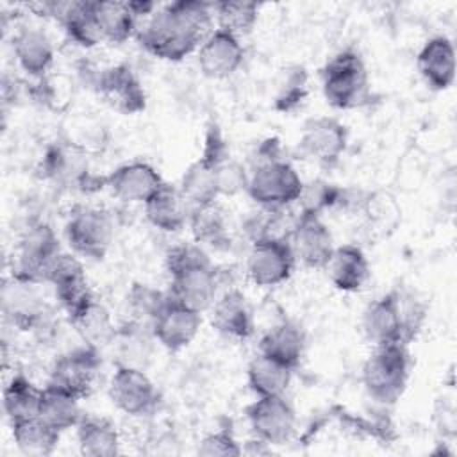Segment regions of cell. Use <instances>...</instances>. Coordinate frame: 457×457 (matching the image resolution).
Segmentation results:
<instances>
[{"mask_svg": "<svg viewBox=\"0 0 457 457\" xmlns=\"http://www.w3.org/2000/svg\"><path fill=\"white\" fill-rule=\"evenodd\" d=\"M212 18V4L177 0L157 9L136 37L154 57L177 62L198 50Z\"/></svg>", "mask_w": 457, "mask_h": 457, "instance_id": "cell-1", "label": "cell"}, {"mask_svg": "<svg viewBox=\"0 0 457 457\" xmlns=\"http://www.w3.org/2000/svg\"><path fill=\"white\" fill-rule=\"evenodd\" d=\"M166 270L171 300L196 312L211 309L218 293V271L200 245L180 243L170 248Z\"/></svg>", "mask_w": 457, "mask_h": 457, "instance_id": "cell-2", "label": "cell"}, {"mask_svg": "<svg viewBox=\"0 0 457 457\" xmlns=\"http://www.w3.org/2000/svg\"><path fill=\"white\" fill-rule=\"evenodd\" d=\"M303 189V180L296 168L280 157L277 139L264 141L259 150L252 170L248 171L246 193L262 209L280 211L298 202Z\"/></svg>", "mask_w": 457, "mask_h": 457, "instance_id": "cell-3", "label": "cell"}, {"mask_svg": "<svg viewBox=\"0 0 457 457\" xmlns=\"http://www.w3.org/2000/svg\"><path fill=\"white\" fill-rule=\"evenodd\" d=\"M411 375L407 345H377L362 366V386L378 403L391 405L403 395Z\"/></svg>", "mask_w": 457, "mask_h": 457, "instance_id": "cell-4", "label": "cell"}, {"mask_svg": "<svg viewBox=\"0 0 457 457\" xmlns=\"http://www.w3.org/2000/svg\"><path fill=\"white\" fill-rule=\"evenodd\" d=\"M321 89L327 104L346 111L359 107L368 96V70L359 52L341 50L321 68Z\"/></svg>", "mask_w": 457, "mask_h": 457, "instance_id": "cell-5", "label": "cell"}, {"mask_svg": "<svg viewBox=\"0 0 457 457\" xmlns=\"http://www.w3.org/2000/svg\"><path fill=\"white\" fill-rule=\"evenodd\" d=\"M228 155L230 154L220 127L211 123L204 137L200 157L186 168L179 184V189L189 205H205L218 200V166Z\"/></svg>", "mask_w": 457, "mask_h": 457, "instance_id": "cell-6", "label": "cell"}, {"mask_svg": "<svg viewBox=\"0 0 457 457\" xmlns=\"http://www.w3.org/2000/svg\"><path fill=\"white\" fill-rule=\"evenodd\" d=\"M418 311L405 307L398 291H389L373 300L362 312L364 336L377 346L387 343H403L414 336L420 325L414 318Z\"/></svg>", "mask_w": 457, "mask_h": 457, "instance_id": "cell-7", "label": "cell"}, {"mask_svg": "<svg viewBox=\"0 0 457 457\" xmlns=\"http://www.w3.org/2000/svg\"><path fill=\"white\" fill-rule=\"evenodd\" d=\"M64 236L77 255L100 261L114 239L112 216L100 207H77L64 225Z\"/></svg>", "mask_w": 457, "mask_h": 457, "instance_id": "cell-8", "label": "cell"}, {"mask_svg": "<svg viewBox=\"0 0 457 457\" xmlns=\"http://www.w3.org/2000/svg\"><path fill=\"white\" fill-rule=\"evenodd\" d=\"M295 264L296 257L286 236L262 237L252 241L246 259V273L255 286L275 287L293 275Z\"/></svg>", "mask_w": 457, "mask_h": 457, "instance_id": "cell-9", "label": "cell"}, {"mask_svg": "<svg viewBox=\"0 0 457 457\" xmlns=\"http://www.w3.org/2000/svg\"><path fill=\"white\" fill-rule=\"evenodd\" d=\"M59 237L48 223H34L30 225L18 245V261L12 270V275L30 280V282H45L46 273L52 262L61 253Z\"/></svg>", "mask_w": 457, "mask_h": 457, "instance_id": "cell-10", "label": "cell"}, {"mask_svg": "<svg viewBox=\"0 0 457 457\" xmlns=\"http://www.w3.org/2000/svg\"><path fill=\"white\" fill-rule=\"evenodd\" d=\"M111 402L129 416H148L157 409L159 391L134 364H118L109 382Z\"/></svg>", "mask_w": 457, "mask_h": 457, "instance_id": "cell-11", "label": "cell"}, {"mask_svg": "<svg viewBox=\"0 0 457 457\" xmlns=\"http://www.w3.org/2000/svg\"><path fill=\"white\" fill-rule=\"evenodd\" d=\"M245 412L253 436L270 446L287 443L295 432L296 412L284 395L257 396Z\"/></svg>", "mask_w": 457, "mask_h": 457, "instance_id": "cell-12", "label": "cell"}, {"mask_svg": "<svg viewBox=\"0 0 457 457\" xmlns=\"http://www.w3.org/2000/svg\"><path fill=\"white\" fill-rule=\"evenodd\" d=\"M287 239L296 261L312 270H325L336 250L332 232L321 216L303 211L296 216Z\"/></svg>", "mask_w": 457, "mask_h": 457, "instance_id": "cell-13", "label": "cell"}, {"mask_svg": "<svg viewBox=\"0 0 457 457\" xmlns=\"http://www.w3.org/2000/svg\"><path fill=\"white\" fill-rule=\"evenodd\" d=\"M100 98L121 114H137L146 107L145 87L129 64H114L100 70L95 77Z\"/></svg>", "mask_w": 457, "mask_h": 457, "instance_id": "cell-14", "label": "cell"}, {"mask_svg": "<svg viewBox=\"0 0 457 457\" xmlns=\"http://www.w3.org/2000/svg\"><path fill=\"white\" fill-rule=\"evenodd\" d=\"M98 371V352L95 346L87 345L59 355L52 364L48 384L70 391L79 398H84L93 391Z\"/></svg>", "mask_w": 457, "mask_h": 457, "instance_id": "cell-15", "label": "cell"}, {"mask_svg": "<svg viewBox=\"0 0 457 457\" xmlns=\"http://www.w3.org/2000/svg\"><path fill=\"white\" fill-rule=\"evenodd\" d=\"M300 150L318 164H336L348 148V129L332 116H318L305 121L300 136Z\"/></svg>", "mask_w": 457, "mask_h": 457, "instance_id": "cell-16", "label": "cell"}, {"mask_svg": "<svg viewBox=\"0 0 457 457\" xmlns=\"http://www.w3.org/2000/svg\"><path fill=\"white\" fill-rule=\"evenodd\" d=\"M45 282H48L61 307L66 311L68 318L89 303L95 295L87 284L86 271L77 255L61 252L59 257L52 262Z\"/></svg>", "mask_w": 457, "mask_h": 457, "instance_id": "cell-17", "label": "cell"}, {"mask_svg": "<svg viewBox=\"0 0 457 457\" xmlns=\"http://www.w3.org/2000/svg\"><path fill=\"white\" fill-rule=\"evenodd\" d=\"M202 325V312H196L171 298L164 303L150 325L154 339L170 352H179L193 343Z\"/></svg>", "mask_w": 457, "mask_h": 457, "instance_id": "cell-18", "label": "cell"}, {"mask_svg": "<svg viewBox=\"0 0 457 457\" xmlns=\"http://www.w3.org/2000/svg\"><path fill=\"white\" fill-rule=\"evenodd\" d=\"M245 59V48L241 37L214 29L209 32L196 50V61L200 71L209 79H227L234 75Z\"/></svg>", "mask_w": 457, "mask_h": 457, "instance_id": "cell-19", "label": "cell"}, {"mask_svg": "<svg viewBox=\"0 0 457 457\" xmlns=\"http://www.w3.org/2000/svg\"><path fill=\"white\" fill-rule=\"evenodd\" d=\"M164 184L161 173L148 162L132 161L105 175V187L121 202L145 204Z\"/></svg>", "mask_w": 457, "mask_h": 457, "instance_id": "cell-20", "label": "cell"}, {"mask_svg": "<svg viewBox=\"0 0 457 457\" xmlns=\"http://www.w3.org/2000/svg\"><path fill=\"white\" fill-rule=\"evenodd\" d=\"M2 309L5 318L20 330L36 328L45 316V302L36 289V282L16 275L4 284Z\"/></svg>", "mask_w": 457, "mask_h": 457, "instance_id": "cell-21", "label": "cell"}, {"mask_svg": "<svg viewBox=\"0 0 457 457\" xmlns=\"http://www.w3.org/2000/svg\"><path fill=\"white\" fill-rule=\"evenodd\" d=\"M43 171L50 180L70 187L73 186L87 189L93 180L84 150L70 141L54 143L46 148L43 157Z\"/></svg>", "mask_w": 457, "mask_h": 457, "instance_id": "cell-22", "label": "cell"}, {"mask_svg": "<svg viewBox=\"0 0 457 457\" xmlns=\"http://www.w3.org/2000/svg\"><path fill=\"white\" fill-rule=\"evenodd\" d=\"M418 71L434 91H445L455 79V48L450 37L434 36L423 43L416 57Z\"/></svg>", "mask_w": 457, "mask_h": 457, "instance_id": "cell-23", "label": "cell"}, {"mask_svg": "<svg viewBox=\"0 0 457 457\" xmlns=\"http://www.w3.org/2000/svg\"><path fill=\"white\" fill-rule=\"evenodd\" d=\"M212 327L230 339H248L253 334V318L245 295L237 289H227L211 305Z\"/></svg>", "mask_w": 457, "mask_h": 457, "instance_id": "cell-24", "label": "cell"}, {"mask_svg": "<svg viewBox=\"0 0 457 457\" xmlns=\"http://www.w3.org/2000/svg\"><path fill=\"white\" fill-rule=\"evenodd\" d=\"M12 54L18 66L34 79H43L54 64V45L36 27H21L12 36Z\"/></svg>", "mask_w": 457, "mask_h": 457, "instance_id": "cell-25", "label": "cell"}, {"mask_svg": "<svg viewBox=\"0 0 457 457\" xmlns=\"http://www.w3.org/2000/svg\"><path fill=\"white\" fill-rule=\"evenodd\" d=\"M145 216L150 225L162 232H179L187 225L191 205L182 196L180 189L171 184H162L145 204Z\"/></svg>", "mask_w": 457, "mask_h": 457, "instance_id": "cell-26", "label": "cell"}, {"mask_svg": "<svg viewBox=\"0 0 457 457\" xmlns=\"http://www.w3.org/2000/svg\"><path fill=\"white\" fill-rule=\"evenodd\" d=\"M325 270L334 287L345 293L359 291L370 277L368 257L357 245L336 246Z\"/></svg>", "mask_w": 457, "mask_h": 457, "instance_id": "cell-27", "label": "cell"}, {"mask_svg": "<svg viewBox=\"0 0 457 457\" xmlns=\"http://www.w3.org/2000/svg\"><path fill=\"white\" fill-rule=\"evenodd\" d=\"M93 14L96 25L100 29L102 39L112 45H121L129 37L137 34V20L134 7L130 2H116V0H95Z\"/></svg>", "mask_w": 457, "mask_h": 457, "instance_id": "cell-28", "label": "cell"}, {"mask_svg": "<svg viewBox=\"0 0 457 457\" xmlns=\"http://www.w3.org/2000/svg\"><path fill=\"white\" fill-rule=\"evenodd\" d=\"M187 227L196 245L211 246L216 250L228 248L230 245V230L225 211L218 205V202L205 205H191Z\"/></svg>", "mask_w": 457, "mask_h": 457, "instance_id": "cell-29", "label": "cell"}, {"mask_svg": "<svg viewBox=\"0 0 457 457\" xmlns=\"http://www.w3.org/2000/svg\"><path fill=\"white\" fill-rule=\"evenodd\" d=\"M259 352L296 370L305 352V334L296 323L284 320L264 332Z\"/></svg>", "mask_w": 457, "mask_h": 457, "instance_id": "cell-30", "label": "cell"}, {"mask_svg": "<svg viewBox=\"0 0 457 457\" xmlns=\"http://www.w3.org/2000/svg\"><path fill=\"white\" fill-rule=\"evenodd\" d=\"M80 400L70 391L57 386L46 384L41 391V402L37 416L59 432L73 428L84 418L80 409Z\"/></svg>", "mask_w": 457, "mask_h": 457, "instance_id": "cell-31", "label": "cell"}, {"mask_svg": "<svg viewBox=\"0 0 457 457\" xmlns=\"http://www.w3.org/2000/svg\"><path fill=\"white\" fill-rule=\"evenodd\" d=\"M293 371L287 364L259 352L246 368V382L257 396L284 395L291 384Z\"/></svg>", "mask_w": 457, "mask_h": 457, "instance_id": "cell-32", "label": "cell"}, {"mask_svg": "<svg viewBox=\"0 0 457 457\" xmlns=\"http://www.w3.org/2000/svg\"><path fill=\"white\" fill-rule=\"evenodd\" d=\"M77 428V445L82 455L112 457L120 452V436L116 425L100 416H84Z\"/></svg>", "mask_w": 457, "mask_h": 457, "instance_id": "cell-33", "label": "cell"}, {"mask_svg": "<svg viewBox=\"0 0 457 457\" xmlns=\"http://www.w3.org/2000/svg\"><path fill=\"white\" fill-rule=\"evenodd\" d=\"M11 428L18 450L29 457L50 455L61 439V432L50 427L39 416L11 423Z\"/></svg>", "mask_w": 457, "mask_h": 457, "instance_id": "cell-34", "label": "cell"}, {"mask_svg": "<svg viewBox=\"0 0 457 457\" xmlns=\"http://www.w3.org/2000/svg\"><path fill=\"white\" fill-rule=\"evenodd\" d=\"M41 391L23 373H14L4 389V412L9 423L37 416Z\"/></svg>", "mask_w": 457, "mask_h": 457, "instance_id": "cell-35", "label": "cell"}, {"mask_svg": "<svg viewBox=\"0 0 457 457\" xmlns=\"http://www.w3.org/2000/svg\"><path fill=\"white\" fill-rule=\"evenodd\" d=\"M218 29H223L237 37L253 30L259 20V4L245 0H223L212 4Z\"/></svg>", "mask_w": 457, "mask_h": 457, "instance_id": "cell-36", "label": "cell"}, {"mask_svg": "<svg viewBox=\"0 0 457 457\" xmlns=\"http://www.w3.org/2000/svg\"><path fill=\"white\" fill-rule=\"evenodd\" d=\"M71 325L84 337V341L91 346L104 343L114 336V328L111 323L109 311L96 300V296L86 303L80 311L70 316Z\"/></svg>", "mask_w": 457, "mask_h": 457, "instance_id": "cell-37", "label": "cell"}, {"mask_svg": "<svg viewBox=\"0 0 457 457\" xmlns=\"http://www.w3.org/2000/svg\"><path fill=\"white\" fill-rule=\"evenodd\" d=\"M168 298H170L168 293H161L146 284H134L127 295V303L134 318V323L148 325L150 328L154 318L164 307Z\"/></svg>", "mask_w": 457, "mask_h": 457, "instance_id": "cell-38", "label": "cell"}, {"mask_svg": "<svg viewBox=\"0 0 457 457\" xmlns=\"http://www.w3.org/2000/svg\"><path fill=\"white\" fill-rule=\"evenodd\" d=\"M343 198H345V191L341 187L318 179L307 184L303 182V189L298 198V204H300V211L321 216L325 211L336 205H341Z\"/></svg>", "mask_w": 457, "mask_h": 457, "instance_id": "cell-39", "label": "cell"}, {"mask_svg": "<svg viewBox=\"0 0 457 457\" xmlns=\"http://www.w3.org/2000/svg\"><path fill=\"white\" fill-rule=\"evenodd\" d=\"M307 96V75L303 68H295L287 71L286 80L280 84V89L275 98V107L282 112L295 111Z\"/></svg>", "mask_w": 457, "mask_h": 457, "instance_id": "cell-40", "label": "cell"}, {"mask_svg": "<svg viewBox=\"0 0 457 457\" xmlns=\"http://www.w3.org/2000/svg\"><path fill=\"white\" fill-rule=\"evenodd\" d=\"M248 171L243 164L234 161L230 155L218 166V189L220 196H234L241 191H246Z\"/></svg>", "mask_w": 457, "mask_h": 457, "instance_id": "cell-41", "label": "cell"}, {"mask_svg": "<svg viewBox=\"0 0 457 457\" xmlns=\"http://www.w3.org/2000/svg\"><path fill=\"white\" fill-rule=\"evenodd\" d=\"M241 446L234 439V436L228 430H218L209 436H205L200 445H198V453L207 455V457H236L241 455Z\"/></svg>", "mask_w": 457, "mask_h": 457, "instance_id": "cell-42", "label": "cell"}]
</instances>
